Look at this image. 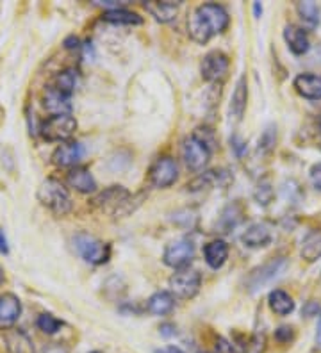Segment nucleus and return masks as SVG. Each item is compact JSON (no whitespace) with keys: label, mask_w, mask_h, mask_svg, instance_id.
<instances>
[{"label":"nucleus","mask_w":321,"mask_h":353,"mask_svg":"<svg viewBox=\"0 0 321 353\" xmlns=\"http://www.w3.org/2000/svg\"><path fill=\"white\" fill-rule=\"evenodd\" d=\"M133 194L125 190L124 185H111L107 190L100 191L93 200L91 205L100 209V211L111 212V214H128L130 212V202Z\"/></svg>","instance_id":"39448f33"},{"label":"nucleus","mask_w":321,"mask_h":353,"mask_svg":"<svg viewBox=\"0 0 321 353\" xmlns=\"http://www.w3.org/2000/svg\"><path fill=\"white\" fill-rule=\"evenodd\" d=\"M253 13H255V18L261 17V13H262V6L259 4V2H255V4H253Z\"/></svg>","instance_id":"c03bdc74"},{"label":"nucleus","mask_w":321,"mask_h":353,"mask_svg":"<svg viewBox=\"0 0 321 353\" xmlns=\"http://www.w3.org/2000/svg\"><path fill=\"white\" fill-rule=\"evenodd\" d=\"M204 257L209 268L220 270L228 259V245L223 239H214L204 246Z\"/></svg>","instance_id":"4be33fe9"},{"label":"nucleus","mask_w":321,"mask_h":353,"mask_svg":"<svg viewBox=\"0 0 321 353\" xmlns=\"http://www.w3.org/2000/svg\"><path fill=\"white\" fill-rule=\"evenodd\" d=\"M300 97L307 100H321V75L318 74H300L293 82Z\"/></svg>","instance_id":"6ab92c4d"},{"label":"nucleus","mask_w":321,"mask_h":353,"mask_svg":"<svg viewBox=\"0 0 321 353\" xmlns=\"http://www.w3.org/2000/svg\"><path fill=\"white\" fill-rule=\"evenodd\" d=\"M268 305L278 316H289L295 310V302L293 298L282 291V289H273L268 296Z\"/></svg>","instance_id":"c85d7f7f"},{"label":"nucleus","mask_w":321,"mask_h":353,"mask_svg":"<svg viewBox=\"0 0 321 353\" xmlns=\"http://www.w3.org/2000/svg\"><path fill=\"white\" fill-rule=\"evenodd\" d=\"M36 325H38V328L43 332V334H47V336H54V334H57V332L61 330V327H63V321H61V319H57L56 316L48 314V312H43V314H39Z\"/></svg>","instance_id":"7c9ffc66"},{"label":"nucleus","mask_w":321,"mask_h":353,"mask_svg":"<svg viewBox=\"0 0 321 353\" xmlns=\"http://www.w3.org/2000/svg\"><path fill=\"white\" fill-rule=\"evenodd\" d=\"M228 68H231L228 57L223 52L213 50L200 63L202 79L206 82H211V84H220L227 79Z\"/></svg>","instance_id":"1a4fd4ad"},{"label":"nucleus","mask_w":321,"mask_h":353,"mask_svg":"<svg viewBox=\"0 0 321 353\" xmlns=\"http://www.w3.org/2000/svg\"><path fill=\"white\" fill-rule=\"evenodd\" d=\"M43 108L50 112L52 117H59V114H72V102L70 97L63 95L54 88H48L43 97Z\"/></svg>","instance_id":"aec40b11"},{"label":"nucleus","mask_w":321,"mask_h":353,"mask_svg":"<svg viewBox=\"0 0 321 353\" xmlns=\"http://www.w3.org/2000/svg\"><path fill=\"white\" fill-rule=\"evenodd\" d=\"M4 282V270H2V266H0V284Z\"/></svg>","instance_id":"a18cd8bd"},{"label":"nucleus","mask_w":321,"mask_h":353,"mask_svg":"<svg viewBox=\"0 0 321 353\" xmlns=\"http://www.w3.org/2000/svg\"><path fill=\"white\" fill-rule=\"evenodd\" d=\"M231 23L227 9L214 2L198 6L188 20L189 38L198 45L209 43L214 36L222 34Z\"/></svg>","instance_id":"f257e3e1"},{"label":"nucleus","mask_w":321,"mask_h":353,"mask_svg":"<svg viewBox=\"0 0 321 353\" xmlns=\"http://www.w3.org/2000/svg\"><path fill=\"white\" fill-rule=\"evenodd\" d=\"M231 145H232V148H234L235 155H237V157H243V154L246 152V143H244L240 136H232Z\"/></svg>","instance_id":"e433bc0d"},{"label":"nucleus","mask_w":321,"mask_h":353,"mask_svg":"<svg viewBox=\"0 0 321 353\" xmlns=\"http://www.w3.org/2000/svg\"><path fill=\"white\" fill-rule=\"evenodd\" d=\"M284 39H286L289 50L295 54V56H304L307 54L309 48H311V41H309V36L302 27L298 26H289L284 27Z\"/></svg>","instance_id":"f3484780"},{"label":"nucleus","mask_w":321,"mask_h":353,"mask_svg":"<svg viewBox=\"0 0 321 353\" xmlns=\"http://www.w3.org/2000/svg\"><path fill=\"white\" fill-rule=\"evenodd\" d=\"M175 307V296L170 291H157L148 298L146 310L154 316H166Z\"/></svg>","instance_id":"5701e85b"},{"label":"nucleus","mask_w":321,"mask_h":353,"mask_svg":"<svg viewBox=\"0 0 321 353\" xmlns=\"http://www.w3.org/2000/svg\"><path fill=\"white\" fill-rule=\"evenodd\" d=\"M253 199H255V202L262 207L270 205V203L273 202L275 191L273 188H271L270 181H261L257 184L255 191H253Z\"/></svg>","instance_id":"2f4dec72"},{"label":"nucleus","mask_w":321,"mask_h":353,"mask_svg":"<svg viewBox=\"0 0 321 353\" xmlns=\"http://www.w3.org/2000/svg\"><path fill=\"white\" fill-rule=\"evenodd\" d=\"M296 11H298L300 20L304 22L307 29L313 30L320 26V6L316 2H298Z\"/></svg>","instance_id":"c756f323"},{"label":"nucleus","mask_w":321,"mask_h":353,"mask_svg":"<svg viewBox=\"0 0 321 353\" xmlns=\"http://www.w3.org/2000/svg\"><path fill=\"white\" fill-rule=\"evenodd\" d=\"M159 332L163 337H173L177 336V327L173 323H163L159 327Z\"/></svg>","instance_id":"4c0bfd02"},{"label":"nucleus","mask_w":321,"mask_h":353,"mask_svg":"<svg viewBox=\"0 0 321 353\" xmlns=\"http://www.w3.org/2000/svg\"><path fill=\"white\" fill-rule=\"evenodd\" d=\"M195 257V245L191 239L182 237V239H175V241L168 243L166 248L163 252V261L166 266L173 268V270H182V268H189V263Z\"/></svg>","instance_id":"9d476101"},{"label":"nucleus","mask_w":321,"mask_h":353,"mask_svg":"<svg viewBox=\"0 0 321 353\" xmlns=\"http://www.w3.org/2000/svg\"><path fill=\"white\" fill-rule=\"evenodd\" d=\"M91 353H102V352H91Z\"/></svg>","instance_id":"49530a36"},{"label":"nucleus","mask_w":321,"mask_h":353,"mask_svg":"<svg viewBox=\"0 0 321 353\" xmlns=\"http://www.w3.org/2000/svg\"><path fill=\"white\" fill-rule=\"evenodd\" d=\"M77 82H79L77 70L66 68V70H63V72H59V74L54 77L50 88H54V90L59 91V93H63V95L72 97V93L75 91V88H77Z\"/></svg>","instance_id":"bb28decb"},{"label":"nucleus","mask_w":321,"mask_h":353,"mask_svg":"<svg viewBox=\"0 0 321 353\" xmlns=\"http://www.w3.org/2000/svg\"><path fill=\"white\" fill-rule=\"evenodd\" d=\"M316 345H318V348H321V314H320V321H318V330H316Z\"/></svg>","instance_id":"37998d69"},{"label":"nucleus","mask_w":321,"mask_h":353,"mask_svg":"<svg viewBox=\"0 0 321 353\" xmlns=\"http://www.w3.org/2000/svg\"><path fill=\"white\" fill-rule=\"evenodd\" d=\"M2 339H4V346L8 353H36L35 343L29 337V334L21 330V328H4Z\"/></svg>","instance_id":"ddd939ff"},{"label":"nucleus","mask_w":321,"mask_h":353,"mask_svg":"<svg viewBox=\"0 0 321 353\" xmlns=\"http://www.w3.org/2000/svg\"><path fill=\"white\" fill-rule=\"evenodd\" d=\"M81 41H79V38H75V36H70V38H66V41H64V47L66 48H79L81 47Z\"/></svg>","instance_id":"ea45409f"},{"label":"nucleus","mask_w":321,"mask_h":353,"mask_svg":"<svg viewBox=\"0 0 321 353\" xmlns=\"http://www.w3.org/2000/svg\"><path fill=\"white\" fill-rule=\"evenodd\" d=\"M38 196L39 203L43 207H47L48 211H52L56 216H66L72 212L73 203L70 199L68 190L64 188V184L57 179H47L43 181L38 188Z\"/></svg>","instance_id":"f03ea898"},{"label":"nucleus","mask_w":321,"mask_h":353,"mask_svg":"<svg viewBox=\"0 0 321 353\" xmlns=\"http://www.w3.org/2000/svg\"><path fill=\"white\" fill-rule=\"evenodd\" d=\"M302 312H304V316H307V318H313V316H318V312H320V305H318L316 302H309Z\"/></svg>","instance_id":"58836bf2"},{"label":"nucleus","mask_w":321,"mask_h":353,"mask_svg":"<svg viewBox=\"0 0 321 353\" xmlns=\"http://www.w3.org/2000/svg\"><path fill=\"white\" fill-rule=\"evenodd\" d=\"M155 353H186V352H182V350L177 348V346H166V348L163 350H155Z\"/></svg>","instance_id":"79ce46f5"},{"label":"nucleus","mask_w":321,"mask_h":353,"mask_svg":"<svg viewBox=\"0 0 321 353\" xmlns=\"http://www.w3.org/2000/svg\"><path fill=\"white\" fill-rule=\"evenodd\" d=\"M309 176H311V182H313L314 188H316L318 191H321V163L314 164L313 168H311V172H309Z\"/></svg>","instance_id":"c9c22d12"},{"label":"nucleus","mask_w":321,"mask_h":353,"mask_svg":"<svg viewBox=\"0 0 321 353\" xmlns=\"http://www.w3.org/2000/svg\"><path fill=\"white\" fill-rule=\"evenodd\" d=\"M0 254H9V246H8V239L2 232H0Z\"/></svg>","instance_id":"a19ab883"},{"label":"nucleus","mask_w":321,"mask_h":353,"mask_svg":"<svg viewBox=\"0 0 321 353\" xmlns=\"http://www.w3.org/2000/svg\"><path fill=\"white\" fill-rule=\"evenodd\" d=\"M66 182L77 193L91 194L97 191V181H95V176L91 175V172L86 166L70 168V172L66 173Z\"/></svg>","instance_id":"4468645a"},{"label":"nucleus","mask_w":321,"mask_h":353,"mask_svg":"<svg viewBox=\"0 0 321 353\" xmlns=\"http://www.w3.org/2000/svg\"><path fill=\"white\" fill-rule=\"evenodd\" d=\"M180 2H171V0H152V2H145L146 13L154 17V20L161 23H170L177 18L179 13Z\"/></svg>","instance_id":"a211bd4d"},{"label":"nucleus","mask_w":321,"mask_h":353,"mask_svg":"<svg viewBox=\"0 0 321 353\" xmlns=\"http://www.w3.org/2000/svg\"><path fill=\"white\" fill-rule=\"evenodd\" d=\"M246 103H249V84H246V77H240L237 84L234 88L231 99V117L235 120H241L246 111Z\"/></svg>","instance_id":"b1692460"},{"label":"nucleus","mask_w":321,"mask_h":353,"mask_svg":"<svg viewBox=\"0 0 321 353\" xmlns=\"http://www.w3.org/2000/svg\"><path fill=\"white\" fill-rule=\"evenodd\" d=\"M84 145L79 141L61 143L59 147L52 154V163L59 168H75L84 157Z\"/></svg>","instance_id":"f8f14e48"},{"label":"nucleus","mask_w":321,"mask_h":353,"mask_svg":"<svg viewBox=\"0 0 321 353\" xmlns=\"http://www.w3.org/2000/svg\"><path fill=\"white\" fill-rule=\"evenodd\" d=\"M21 314L20 298L13 293H4L0 296V327L9 328L17 323Z\"/></svg>","instance_id":"2eb2a0df"},{"label":"nucleus","mask_w":321,"mask_h":353,"mask_svg":"<svg viewBox=\"0 0 321 353\" xmlns=\"http://www.w3.org/2000/svg\"><path fill=\"white\" fill-rule=\"evenodd\" d=\"M102 20L107 23H115V26H142L143 23V18L139 14L124 8L107 9L104 11Z\"/></svg>","instance_id":"a878e982"},{"label":"nucleus","mask_w":321,"mask_h":353,"mask_svg":"<svg viewBox=\"0 0 321 353\" xmlns=\"http://www.w3.org/2000/svg\"><path fill=\"white\" fill-rule=\"evenodd\" d=\"M302 259H305L307 263H314L318 259H321V230H309L307 236L302 241Z\"/></svg>","instance_id":"cd10ccee"},{"label":"nucleus","mask_w":321,"mask_h":353,"mask_svg":"<svg viewBox=\"0 0 321 353\" xmlns=\"http://www.w3.org/2000/svg\"><path fill=\"white\" fill-rule=\"evenodd\" d=\"M77 130V120L72 114H59V117H50L43 121L39 127L43 139L50 143H66L70 141L73 134Z\"/></svg>","instance_id":"0eeeda50"},{"label":"nucleus","mask_w":321,"mask_h":353,"mask_svg":"<svg viewBox=\"0 0 321 353\" xmlns=\"http://www.w3.org/2000/svg\"><path fill=\"white\" fill-rule=\"evenodd\" d=\"M191 136H195L198 141L204 143V145H206V147L211 150V154H213L214 148L218 147V139H216V134H214V130L209 129V127H198V129L195 130Z\"/></svg>","instance_id":"473e14b6"},{"label":"nucleus","mask_w":321,"mask_h":353,"mask_svg":"<svg viewBox=\"0 0 321 353\" xmlns=\"http://www.w3.org/2000/svg\"><path fill=\"white\" fill-rule=\"evenodd\" d=\"M275 141H277V132H275V127L270 125L264 132H262L261 139H259V148H261V150L270 152L271 148H273Z\"/></svg>","instance_id":"72a5a7b5"},{"label":"nucleus","mask_w":321,"mask_h":353,"mask_svg":"<svg viewBox=\"0 0 321 353\" xmlns=\"http://www.w3.org/2000/svg\"><path fill=\"white\" fill-rule=\"evenodd\" d=\"M180 154H182L184 164L188 166V170H191V172H202L211 159L209 148H207L204 143L198 141L195 136H189V138H186L184 141H182Z\"/></svg>","instance_id":"9b49d317"},{"label":"nucleus","mask_w":321,"mask_h":353,"mask_svg":"<svg viewBox=\"0 0 321 353\" xmlns=\"http://www.w3.org/2000/svg\"><path fill=\"white\" fill-rule=\"evenodd\" d=\"M179 179V164L171 155H161L148 170V181L154 188L164 190L173 185Z\"/></svg>","instance_id":"6e6552de"},{"label":"nucleus","mask_w":321,"mask_h":353,"mask_svg":"<svg viewBox=\"0 0 321 353\" xmlns=\"http://www.w3.org/2000/svg\"><path fill=\"white\" fill-rule=\"evenodd\" d=\"M320 129H321V120H320Z\"/></svg>","instance_id":"de8ad7c7"},{"label":"nucleus","mask_w":321,"mask_h":353,"mask_svg":"<svg viewBox=\"0 0 321 353\" xmlns=\"http://www.w3.org/2000/svg\"><path fill=\"white\" fill-rule=\"evenodd\" d=\"M295 337V332H293L291 327H280L277 332H275V339L280 341V343H289Z\"/></svg>","instance_id":"f704fd0d"},{"label":"nucleus","mask_w":321,"mask_h":353,"mask_svg":"<svg viewBox=\"0 0 321 353\" xmlns=\"http://www.w3.org/2000/svg\"><path fill=\"white\" fill-rule=\"evenodd\" d=\"M73 246H75L77 254L84 259L86 263L95 264V266L106 264L111 257V246L100 241L99 237L91 236V234H77L73 237Z\"/></svg>","instance_id":"20e7f679"},{"label":"nucleus","mask_w":321,"mask_h":353,"mask_svg":"<svg viewBox=\"0 0 321 353\" xmlns=\"http://www.w3.org/2000/svg\"><path fill=\"white\" fill-rule=\"evenodd\" d=\"M287 270V259L286 257H273L270 259L268 263L257 266L255 270L250 272V275L246 276V291L250 293H257L261 291L262 288L270 285L271 282H275L277 279L282 276V273Z\"/></svg>","instance_id":"7ed1b4c3"},{"label":"nucleus","mask_w":321,"mask_h":353,"mask_svg":"<svg viewBox=\"0 0 321 353\" xmlns=\"http://www.w3.org/2000/svg\"><path fill=\"white\" fill-rule=\"evenodd\" d=\"M231 181V175L223 170H211V172L202 173L195 181L188 184L189 191H200L209 190V188H216V185H227Z\"/></svg>","instance_id":"412c9836"},{"label":"nucleus","mask_w":321,"mask_h":353,"mask_svg":"<svg viewBox=\"0 0 321 353\" xmlns=\"http://www.w3.org/2000/svg\"><path fill=\"white\" fill-rule=\"evenodd\" d=\"M271 239H273V234H271V228L266 223L250 225L241 236V241L249 248H264V246L270 245Z\"/></svg>","instance_id":"dca6fc26"},{"label":"nucleus","mask_w":321,"mask_h":353,"mask_svg":"<svg viewBox=\"0 0 321 353\" xmlns=\"http://www.w3.org/2000/svg\"><path fill=\"white\" fill-rule=\"evenodd\" d=\"M243 207L240 203H231L222 211V216H220L218 223H216V228H220V232L228 234L232 232V228H235L237 225L243 221Z\"/></svg>","instance_id":"393cba45"},{"label":"nucleus","mask_w":321,"mask_h":353,"mask_svg":"<svg viewBox=\"0 0 321 353\" xmlns=\"http://www.w3.org/2000/svg\"><path fill=\"white\" fill-rule=\"evenodd\" d=\"M170 293L180 300H191L198 294L202 288V275L193 268H182L177 270L168 280Z\"/></svg>","instance_id":"423d86ee"}]
</instances>
